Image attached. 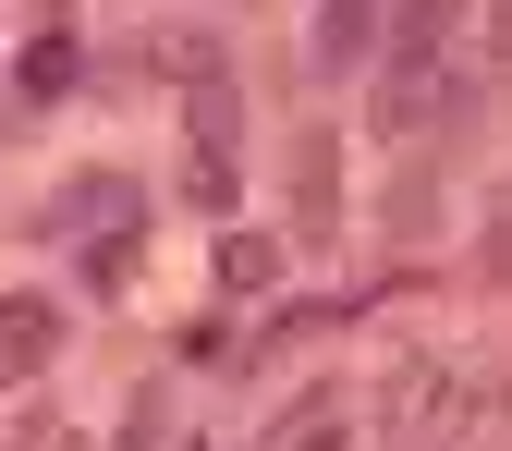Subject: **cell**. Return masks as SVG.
I'll use <instances>...</instances> for the list:
<instances>
[{"instance_id": "cell-1", "label": "cell", "mask_w": 512, "mask_h": 451, "mask_svg": "<svg viewBox=\"0 0 512 451\" xmlns=\"http://www.w3.org/2000/svg\"><path fill=\"white\" fill-rule=\"evenodd\" d=\"M452 98H464L452 49H391V74H378V135H427Z\"/></svg>"}, {"instance_id": "cell-2", "label": "cell", "mask_w": 512, "mask_h": 451, "mask_svg": "<svg viewBox=\"0 0 512 451\" xmlns=\"http://www.w3.org/2000/svg\"><path fill=\"white\" fill-rule=\"evenodd\" d=\"M49 354H61V305H49V293H0V391L37 378Z\"/></svg>"}, {"instance_id": "cell-3", "label": "cell", "mask_w": 512, "mask_h": 451, "mask_svg": "<svg viewBox=\"0 0 512 451\" xmlns=\"http://www.w3.org/2000/svg\"><path fill=\"white\" fill-rule=\"evenodd\" d=\"M366 49H378V0H317V37H305L317 74H354Z\"/></svg>"}, {"instance_id": "cell-4", "label": "cell", "mask_w": 512, "mask_h": 451, "mask_svg": "<svg viewBox=\"0 0 512 451\" xmlns=\"http://www.w3.org/2000/svg\"><path fill=\"white\" fill-rule=\"evenodd\" d=\"M98 220H135V183H122V171H86V183H61L37 232H98Z\"/></svg>"}, {"instance_id": "cell-5", "label": "cell", "mask_w": 512, "mask_h": 451, "mask_svg": "<svg viewBox=\"0 0 512 451\" xmlns=\"http://www.w3.org/2000/svg\"><path fill=\"white\" fill-rule=\"evenodd\" d=\"M256 451H342V391H305V403H281Z\"/></svg>"}, {"instance_id": "cell-6", "label": "cell", "mask_w": 512, "mask_h": 451, "mask_svg": "<svg viewBox=\"0 0 512 451\" xmlns=\"http://www.w3.org/2000/svg\"><path fill=\"white\" fill-rule=\"evenodd\" d=\"M74 74H86V49H74V25H37V37H25V61H13V86H25V98H61Z\"/></svg>"}, {"instance_id": "cell-7", "label": "cell", "mask_w": 512, "mask_h": 451, "mask_svg": "<svg viewBox=\"0 0 512 451\" xmlns=\"http://www.w3.org/2000/svg\"><path fill=\"white\" fill-rule=\"evenodd\" d=\"M476 13V0H378V25H391V49H452V25Z\"/></svg>"}, {"instance_id": "cell-8", "label": "cell", "mask_w": 512, "mask_h": 451, "mask_svg": "<svg viewBox=\"0 0 512 451\" xmlns=\"http://www.w3.org/2000/svg\"><path fill=\"white\" fill-rule=\"evenodd\" d=\"M293 208H305V232H330V208H342V171H330V135H305V147H293Z\"/></svg>"}, {"instance_id": "cell-9", "label": "cell", "mask_w": 512, "mask_h": 451, "mask_svg": "<svg viewBox=\"0 0 512 451\" xmlns=\"http://www.w3.org/2000/svg\"><path fill=\"white\" fill-rule=\"evenodd\" d=\"M74 281H86V293H122V281H135V220H110V232L74 256Z\"/></svg>"}, {"instance_id": "cell-10", "label": "cell", "mask_w": 512, "mask_h": 451, "mask_svg": "<svg viewBox=\"0 0 512 451\" xmlns=\"http://www.w3.org/2000/svg\"><path fill=\"white\" fill-rule=\"evenodd\" d=\"M269 281H281V244L269 232H232L220 244V293H269Z\"/></svg>"}, {"instance_id": "cell-11", "label": "cell", "mask_w": 512, "mask_h": 451, "mask_svg": "<svg viewBox=\"0 0 512 451\" xmlns=\"http://www.w3.org/2000/svg\"><path fill=\"white\" fill-rule=\"evenodd\" d=\"M25 451H86V427H25Z\"/></svg>"}, {"instance_id": "cell-12", "label": "cell", "mask_w": 512, "mask_h": 451, "mask_svg": "<svg viewBox=\"0 0 512 451\" xmlns=\"http://www.w3.org/2000/svg\"><path fill=\"white\" fill-rule=\"evenodd\" d=\"M0 135H13V122H0Z\"/></svg>"}]
</instances>
